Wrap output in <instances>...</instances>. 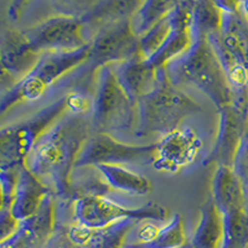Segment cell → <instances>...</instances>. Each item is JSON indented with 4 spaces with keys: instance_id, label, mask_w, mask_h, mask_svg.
<instances>
[{
    "instance_id": "10",
    "label": "cell",
    "mask_w": 248,
    "mask_h": 248,
    "mask_svg": "<svg viewBox=\"0 0 248 248\" xmlns=\"http://www.w3.org/2000/svg\"><path fill=\"white\" fill-rule=\"evenodd\" d=\"M83 24L81 17L59 15L46 19L24 34L37 54L75 51L90 45L82 34Z\"/></svg>"
},
{
    "instance_id": "30",
    "label": "cell",
    "mask_w": 248,
    "mask_h": 248,
    "mask_svg": "<svg viewBox=\"0 0 248 248\" xmlns=\"http://www.w3.org/2000/svg\"><path fill=\"white\" fill-rule=\"evenodd\" d=\"M21 222L16 220L12 210H1L0 212V231H1V242L12 238L20 230Z\"/></svg>"
},
{
    "instance_id": "26",
    "label": "cell",
    "mask_w": 248,
    "mask_h": 248,
    "mask_svg": "<svg viewBox=\"0 0 248 248\" xmlns=\"http://www.w3.org/2000/svg\"><path fill=\"white\" fill-rule=\"evenodd\" d=\"M138 221L123 220L107 229L93 231L90 241L85 248H123L130 233Z\"/></svg>"
},
{
    "instance_id": "12",
    "label": "cell",
    "mask_w": 248,
    "mask_h": 248,
    "mask_svg": "<svg viewBox=\"0 0 248 248\" xmlns=\"http://www.w3.org/2000/svg\"><path fill=\"white\" fill-rule=\"evenodd\" d=\"M203 147V141L191 128H179L156 143L152 165L156 171L176 174L190 167Z\"/></svg>"
},
{
    "instance_id": "8",
    "label": "cell",
    "mask_w": 248,
    "mask_h": 248,
    "mask_svg": "<svg viewBox=\"0 0 248 248\" xmlns=\"http://www.w3.org/2000/svg\"><path fill=\"white\" fill-rule=\"evenodd\" d=\"M218 117L216 140L203 165L232 167L243 136L248 130V87L234 91L232 103L220 108Z\"/></svg>"
},
{
    "instance_id": "21",
    "label": "cell",
    "mask_w": 248,
    "mask_h": 248,
    "mask_svg": "<svg viewBox=\"0 0 248 248\" xmlns=\"http://www.w3.org/2000/svg\"><path fill=\"white\" fill-rule=\"evenodd\" d=\"M96 169L101 172L109 187L133 195H147L152 191V184L145 176L128 170L121 165L103 164Z\"/></svg>"
},
{
    "instance_id": "25",
    "label": "cell",
    "mask_w": 248,
    "mask_h": 248,
    "mask_svg": "<svg viewBox=\"0 0 248 248\" xmlns=\"http://www.w3.org/2000/svg\"><path fill=\"white\" fill-rule=\"evenodd\" d=\"M222 23V12L215 1H194L192 14V35L209 36L212 32L220 31Z\"/></svg>"
},
{
    "instance_id": "1",
    "label": "cell",
    "mask_w": 248,
    "mask_h": 248,
    "mask_svg": "<svg viewBox=\"0 0 248 248\" xmlns=\"http://www.w3.org/2000/svg\"><path fill=\"white\" fill-rule=\"evenodd\" d=\"M91 137L85 113L67 112L40 137L24 167L56 196L70 198L71 174Z\"/></svg>"
},
{
    "instance_id": "20",
    "label": "cell",
    "mask_w": 248,
    "mask_h": 248,
    "mask_svg": "<svg viewBox=\"0 0 248 248\" xmlns=\"http://www.w3.org/2000/svg\"><path fill=\"white\" fill-rule=\"evenodd\" d=\"M52 195L54 194L50 192L44 199L34 216L21 222L20 231L25 237L28 245H34L48 240L54 232L55 202Z\"/></svg>"
},
{
    "instance_id": "18",
    "label": "cell",
    "mask_w": 248,
    "mask_h": 248,
    "mask_svg": "<svg viewBox=\"0 0 248 248\" xmlns=\"http://www.w3.org/2000/svg\"><path fill=\"white\" fill-rule=\"evenodd\" d=\"M218 35L222 45L248 68V17L241 6L232 12H222Z\"/></svg>"
},
{
    "instance_id": "15",
    "label": "cell",
    "mask_w": 248,
    "mask_h": 248,
    "mask_svg": "<svg viewBox=\"0 0 248 248\" xmlns=\"http://www.w3.org/2000/svg\"><path fill=\"white\" fill-rule=\"evenodd\" d=\"M1 70L12 75L17 82L28 76L41 59L31 47L24 32L8 30L1 39Z\"/></svg>"
},
{
    "instance_id": "14",
    "label": "cell",
    "mask_w": 248,
    "mask_h": 248,
    "mask_svg": "<svg viewBox=\"0 0 248 248\" xmlns=\"http://www.w3.org/2000/svg\"><path fill=\"white\" fill-rule=\"evenodd\" d=\"M163 70L164 68L155 67L149 60L141 59L138 54L118 63L113 71L122 88L133 103L138 106V102L143 97L148 96L158 87Z\"/></svg>"
},
{
    "instance_id": "16",
    "label": "cell",
    "mask_w": 248,
    "mask_h": 248,
    "mask_svg": "<svg viewBox=\"0 0 248 248\" xmlns=\"http://www.w3.org/2000/svg\"><path fill=\"white\" fill-rule=\"evenodd\" d=\"M211 194L215 205L223 216L245 210L247 196L232 167H217L212 179Z\"/></svg>"
},
{
    "instance_id": "9",
    "label": "cell",
    "mask_w": 248,
    "mask_h": 248,
    "mask_svg": "<svg viewBox=\"0 0 248 248\" xmlns=\"http://www.w3.org/2000/svg\"><path fill=\"white\" fill-rule=\"evenodd\" d=\"M139 54V37L133 32L130 17L105 24L90 44L87 70L98 71L113 62H124Z\"/></svg>"
},
{
    "instance_id": "17",
    "label": "cell",
    "mask_w": 248,
    "mask_h": 248,
    "mask_svg": "<svg viewBox=\"0 0 248 248\" xmlns=\"http://www.w3.org/2000/svg\"><path fill=\"white\" fill-rule=\"evenodd\" d=\"M50 190L25 167L19 170L16 187L14 192L12 212L20 222L29 220L39 210L44 199L50 194Z\"/></svg>"
},
{
    "instance_id": "22",
    "label": "cell",
    "mask_w": 248,
    "mask_h": 248,
    "mask_svg": "<svg viewBox=\"0 0 248 248\" xmlns=\"http://www.w3.org/2000/svg\"><path fill=\"white\" fill-rule=\"evenodd\" d=\"M176 1H159V0H149L141 1L140 6L130 17V25L136 36L141 37L154 26L158 25L164 17L171 13Z\"/></svg>"
},
{
    "instance_id": "19",
    "label": "cell",
    "mask_w": 248,
    "mask_h": 248,
    "mask_svg": "<svg viewBox=\"0 0 248 248\" xmlns=\"http://www.w3.org/2000/svg\"><path fill=\"white\" fill-rule=\"evenodd\" d=\"M225 236L223 215L212 198L206 199L200 209V222L191 241L192 248H221Z\"/></svg>"
},
{
    "instance_id": "5",
    "label": "cell",
    "mask_w": 248,
    "mask_h": 248,
    "mask_svg": "<svg viewBox=\"0 0 248 248\" xmlns=\"http://www.w3.org/2000/svg\"><path fill=\"white\" fill-rule=\"evenodd\" d=\"M90 57V45L75 51L46 52L41 55L35 68L28 76L20 79L16 85L1 97V112H5L19 102L36 101L48 87L68 74L74 68L87 62Z\"/></svg>"
},
{
    "instance_id": "24",
    "label": "cell",
    "mask_w": 248,
    "mask_h": 248,
    "mask_svg": "<svg viewBox=\"0 0 248 248\" xmlns=\"http://www.w3.org/2000/svg\"><path fill=\"white\" fill-rule=\"evenodd\" d=\"M141 1H102L93 5L81 19L87 21H106V24L114 23L122 19L132 17Z\"/></svg>"
},
{
    "instance_id": "27",
    "label": "cell",
    "mask_w": 248,
    "mask_h": 248,
    "mask_svg": "<svg viewBox=\"0 0 248 248\" xmlns=\"http://www.w3.org/2000/svg\"><path fill=\"white\" fill-rule=\"evenodd\" d=\"M225 236L221 248H248V214L246 210L223 216Z\"/></svg>"
},
{
    "instance_id": "28",
    "label": "cell",
    "mask_w": 248,
    "mask_h": 248,
    "mask_svg": "<svg viewBox=\"0 0 248 248\" xmlns=\"http://www.w3.org/2000/svg\"><path fill=\"white\" fill-rule=\"evenodd\" d=\"M171 30L170 16L164 17L156 26L139 37V56L144 60H150L167 41Z\"/></svg>"
},
{
    "instance_id": "11",
    "label": "cell",
    "mask_w": 248,
    "mask_h": 248,
    "mask_svg": "<svg viewBox=\"0 0 248 248\" xmlns=\"http://www.w3.org/2000/svg\"><path fill=\"white\" fill-rule=\"evenodd\" d=\"M156 144L129 145L119 143L107 133H94L88 138L76 161L75 169L98 167L103 164L119 165L122 163L153 161Z\"/></svg>"
},
{
    "instance_id": "2",
    "label": "cell",
    "mask_w": 248,
    "mask_h": 248,
    "mask_svg": "<svg viewBox=\"0 0 248 248\" xmlns=\"http://www.w3.org/2000/svg\"><path fill=\"white\" fill-rule=\"evenodd\" d=\"M165 71L172 85L195 86L210 97L218 109L233 101L234 90L206 36L195 37L191 47L168 63Z\"/></svg>"
},
{
    "instance_id": "6",
    "label": "cell",
    "mask_w": 248,
    "mask_h": 248,
    "mask_svg": "<svg viewBox=\"0 0 248 248\" xmlns=\"http://www.w3.org/2000/svg\"><path fill=\"white\" fill-rule=\"evenodd\" d=\"M137 105L119 85L110 66L97 71V87L92 105V125L97 133L130 129Z\"/></svg>"
},
{
    "instance_id": "29",
    "label": "cell",
    "mask_w": 248,
    "mask_h": 248,
    "mask_svg": "<svg viewBox=\"0 0 248 248\" xmlns=\"http://www.w3.org/2000/svg\"><path fill=\"white\" fill-rule=\"evenodd\" d=\"M232 168H233L237 176L240 178L243 189H245L246 196L248 199V130L245 133L242 141L238 147Z\"/></svg>"
},
{
    "instance_id": "4",
    "label": "cell",
    "mask_w": 248,
    "mask_h": 248,
    "mask_svg": "<svg viewBox=\"0 0 248 248\" xmlns=\"http://www.w3.org/2000/svg\"><path fill=\"white\" fill-rule=\"evenodd\" d=\"M71 109L70 93L20 123L3 128L0 133L1 169L24 167L35 144L54 123Z\"/></svg>"
},
{
    "instance_id": "33",
    "label": "cell",
    "mask_w": 248,
    "mask_h": 248,
    "mask_svg": "<svg viewBox=\"0 0 248 248\" xmlns=\"http://www.w3.org/2000/svg\"><path fill=\"white\" fill-rule=\"evenodd\" d=\"M181 248H192V247H191V245H190V243H187V245L184 246V247H181Z\"/></svg>"
},
{
    "instance_id": "31",
    "label": "cell",
    "mask_w": 248,
    "mask_h": 248,
    "mask_svg": "<svg viewBox=\"0 0 248 248\" xmlns=\"http://www.w3.org/2000/svg\"><path fill=\"white\" fill-rule=\"evenodd\" d=\"M28 242L21 231H17L12 238H9L5 242H1V248H28Z\"/></svg>"
},
{
    "instance_id": "3",
    "label": "cell",
    "mask_w": 248,
    "mask_h": 248,
    "mask_svg": "<svg viewBox=\"0 0 248 248\" xmlns=\"http://www.w3.org/2000/svg\"><path fill=\"white\" fill-rule=\"evenodd\" d=\"M138 127L136 136H168L178 130L181 122L201 112V107L171 83L164 68L158 87L138 102Z\"/></svg>"
},
{
    "instance_id": "7",
    "label": "cell",
    "mask_w": 248,
    "mask_h": 248,
    "mask_svg": "<svg viewBox=\"0 0 248 248\" xmlns=\"http://www.w3.org/2000/svg\"><path fill=\"white\" fill-rule=\"evenodd\" d=\"M75 220L86 229L98 231L123 220L155 221L163 222L167 220L168 211L156 202H148L141 207H127L119 205L103 195H85L77 196L74 206Z\"/></svg>"
},
{
    "instance_id": "13",
    "label": "cell",
    "mask_w": 248,
    "mask_h": 248,
    "mask_svg": "<svg viewBox=\"0 0 248 248\" xmlns=\"http://www.w3.org/2000/svg\"><path fill=\"white\" fill-rule=\"evenodd\" d=\"M192 14L194 1H176L169 14L171 23L169 36L158 52L149 60L155 67L165 68L168 63L180 57L191 47L194 43Z\"/></svg>"
},
{
    "instance_id": "32",
    "label": "cell",
    "mask_w": 248,
    "mask_h": 248,
    "mask_svg": "<svg viewBox=\"0 0 248 248\" xmlns=\"http://www.w3.org/2000/svg\"><path fill=\"white\" fill-rule=\"evenodd\" d=\"M240 6H241V10L243 12V14L248 17V1H241Z\"/></svg>"
},
{
    "instance_id": "23",
    "label": "cell",
    "mask_w": 248,
    "mask_h": 248,
    "mask_svg": "<svg viewBox=\"0 0 248 248\" xmlns=\"http://www.w3.org/2000/svg\"><path fill=\"white\" fill-rule=\"evenodd\" d=\"M187 245L184 220L181 215L175 214L171 221L163 226L156 236L148 243L124 245L123 248H181Z\"/></svg>"
}]
</instances>
